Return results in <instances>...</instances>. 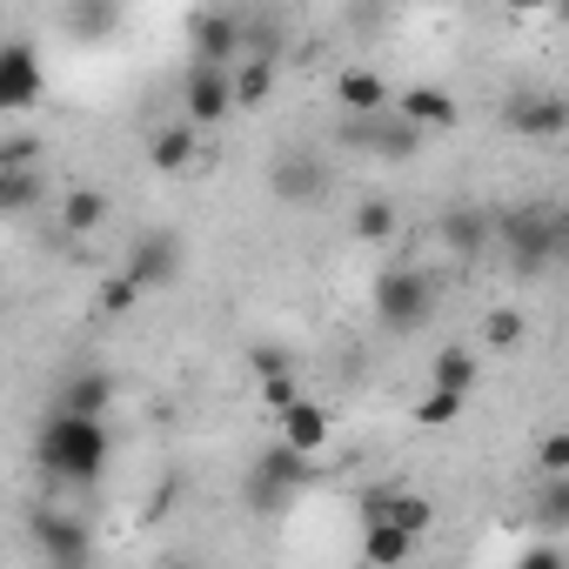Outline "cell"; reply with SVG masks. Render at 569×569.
<instances>
[{
	"label": "cell",
	"mask_w": 569,
	"mask_h": 569,
	"mask_svg": "<svg viewBox=\"0 0 569 569\" xmlns=\"http://www.w3.org/2000/svg\"><path fill=\"white\" fill-rule=\"evenodd\" d=\"M108 462H114L108 416H68V409L41 416V429H34V469L54 489H88V482H101Z\"/></svg>",
	"instance_id": "1"
},
{
	"label": "cell",
	"mask_w": 569,
	"mask_h": 569,
	"mask_svg": "<svg viewBox=\"0 0 569 569\" xmlns=\"http://www.w3.org/2000/svg\"><path fill=\"white\" fill-rule=\"evenodd\" d=\"M496 248L516 268V281H542L569 254V221L556 201H522V208L496 214Z\"/></svg>",
	"instance_id": "2"
},
{
	"label": "cell",
	"mask_w": 569,
	"mask_h": 569,
	"mask_svg": "<svg viewBox=\"0 0 569 569\" xmlns=\"http://www.w3.org/2000/svg\"><path fill=\"white\" fill-rule=\"evenodd\" d=\"M309 462H316V456H302V449H289V442L261 449V456L248 462V476H241L248 516H289V509L302 502V489H309Z\"/></svg>",
	"instance_id": "3"
},
{
	"label": "cell",
	"mask_w": 569,
	"mask_h": 569,
	"mask_svg": "<svg viewBox=\"0 0 569 569\" xmlns=\"http://www.w3.org/2000/svg\"><path fill=\"white\" fill-rule=\"evenodd\" d=\"M429 316H436V281L422 268L402 261V268H389L376 281V322L389 336H416V329H429Z\"/></svg>",
	"instance_id": "4"
},
{
	"label": "cell",
	"mask_w": 569,
	"mask_h": 569,
	"mask_svg": "<svg viewBox=\"0 0 569 569\" xmlns=\"http://www.w3.org/2000/svg\"><path fill=\"white\" fill-rule=\"evenodd\" d=\"M181 234L174 228H141L134 234V248H128V261H121V274L134 281L141 296H161V289H174L181 281Z\"/></svg>",
	"instance_id": "5"
},
{
	"label": "cell",
	"mask_w": 569,
	"mask_h": 569,
	"mask_svg": "<svg viewBox=\"0 0 569 569\" xmlns=\"http://www.w3.org/2000/svg\"><path fill=\"white\" fill-rule=\"evenodd\" d=\"M502 121L516 128V141H536V148H556L569 134V101L556 88H516L502 101Z\"/></svg>",
	"instance_id": "6"
},
{
	"label": "cell",
	"mask_w": 569,
	"mask_h": 569,
	"mask_svg": "<svg viewBox=\"0 0 569 569\" xmlns=\"http://www.w3.org/2000/svg\"><path fill=\"white\" fill-rule=\"evenodd\" d=\"M28 536H34V549H41L48 562H61V569H74V562L94 556V529H88V516H74V509H34V516H28Z\"/></svg>",
	"instance_id": "7"
},
{
	"label": "cell",
	"mask_w": 569,
	"mask_h": 569,
	"mask_svg": "<svg viewBox=\"0 0 569 569\" xmlns=\"http://www.w3.org/2000/svg\"><path fill=\"white\" fill-rule=\"evenodd\" d=\"M41 94H48V68L34 41H0V114H34Z\"/></svg>",
	"instance_id": "8"
},
{
	"label": "cell",
	"mask_w": 569,
	"mask_h": 569,
	"mask_svg": "<svg viewBox=\"0 0 569 569\" xmlns=\"http://www.w3.org/2000/svg\"><path fill=\"white\" fill-rule=\"evenodd\" d=\"M181 108H188L194 128H221V121L234 114V81H228V68H214V61H188Z\"/></svg>",
	"instance_id": "9"
},
{
	"label": "cell",
	"mask_w": 569,
	"mask_h": 569,
	"mask_svg": "<svg viewBox=\"0 0 569 569\" xmlns=\"http://www.w3.org/2000/svg\"><path fill=\"white\" fill-rule=\"evenodd\" d=\"M274 194L289 201V208H316L329 194V161L316 148H289V154L274 161Z\"/></svg>",
	"instance_id": "10"
},
{
	"label": "cell",
	"mask_w": 569,
	"mask_h": 569,
	"mask_svg": "<svg viewBox=\"0 0 569 569\" xmlns=\"http://www.w3.org/2000/svg\"><path fill=\"white\" fill-rule=\"evenodd\" d=\"M188 54L228 68V61L241 54V14H228V8H201V14L188 21Z\"/></svg>",
	"instance_id": "11"
},
{
	"label": "cell",
	"mask_w": 569,
	"mask_h": 569,
	"mask_svg": "<svg viewBox=\"0 0 569 569\" xmlns=\"http://www.w3.org/2000/svg\"><path fill=\"white\" fill-rule=\"evenodd\" d=\"M389 108H396L402 121H416L422 134H449V128H462V108H456V94H442V88H402Z\"/></svg>",
	"instance_id": "12"
},
{
	"label": "cell",
	"mask_w": 569,
	"mask_h": 569,
	"mask_svg": "<svg viewBox=\"0 0 569 569\" xmlns=\"http://www.w3.org/2000/svg\"><path fill=\"white\" fill-rule=\"evenodd\" d=\"M48 409H68V416H108V409H114V376H108V369H74Z\"/></svg>",
	"instance_id": "13"
},
{
	"label": "cell",
	"mask_w": 569,
	"mask_h": 569,
	"mask_svg": "<svg viewBox=\"0 0 569 569\" xmlns=\"http://www.w3.org/2000/svg\"><path fill=\"white\" fill-rule=\"evenodd\" d=\"M442 241H449L462 261H476V254L496 248V214H489V208H449V214H442Z\"/></svg>",
	"instance_id": "14"
},
{
	"label": "cell",
	"mask_w": 569,
	"mask_h": 569,
	"mask_svg": "<svg viewBox=\"0 0 569 569\" xmlns=\"http://www.w3.org/2000/svg\"><path fill=\"white\" fill-rule=\"evenodd\" d=\"M281 442L289 449H302V456H322L329 449V409H316V402H281Z\"/></svg>",
	"instance_id": "15"
},
{
	"label": "cell",
	"mask_w": 569,
	"mask_h": 569,
	"mask_svg": "<svg viewBox=\"0 0 569 569\" xmlns=\"http://www.w3.org/2000/svg\"><path fill=\"white\" fill-rule=\"evenodd\" d=\"M194 121H168V128H154V141H148V161L161 168V174H188L194 168Z\"/></svg>",
	"instance_id": "16"
},
{
	"label": "cell",
	"mask_w": 569,
	"mask_h": 569,
	"mask_svg": "<svg viewBox=\"0 0 569 569\" xmlns=\"http://www.w3.org/2000/svg\"><path fill=\"white\" fill-rule=\"evenodd\" d=\"M228 81H234V108H254L274 94V54H234L228 61Z\"/></svg>",
	"instance_id": "17"
},
{
	"label": "cell",
	"mask_w": 569,
	"mask_h": 569,
	"mask_svg": "<svg viewBox=\"0 0 569 569\" xmlns=\"http://www.w3.org/2000/svg\"><path fill=\"white\" fill-rule=\"evenodd\" d=\"M409 549H416V536L402 522H389V516H369L362 522V556L369 562H409Z\"/></svg>",
	"instance_id": "18"
},
{
	"label": "cell",
	"mask_w": 569,
	"mask_h": 569,
	"mask_svg": "<svg viewBox=\"0 0 569 569\" xmlns=\"http://www.w3.org/2000/svg\"><path fill=\"white\" fill-rule=\"evenodd\" d=\"M101 221H108V194H101V188H74V194L61 201V234H68V241L94 234Z\"/></svg>",
	"instance_id": "19"
},
{
	"label": "cell",
	"mask_w": 569,
	"mask_h": 569,
	"mask_svg": "<svg viewBox=\"0 0 569 569\" xmlns=\"http://www.w3.org/2000/svg\"><path fill=\"white\" fill-rule=\"evenodd\" d=\"M41 194H48L41 168H0V214H28L41 208Z\"/></svg>",
	"instance_id": "20"
},
{
	"label": "cell",
	"mask_w": 569,
	"mask_h": 569,
	"mask_svg": "<svg viewBox=\"0 0 569 569\" xmlns=\"http://www.w3.org/2000/svg\"><path fill=\"white\" fill-rule=\"evenodd\" d=\"M349 234H356V241H369V248H382V241L396 234V208H389L382 194H362V201H356V214H349Z\"/></svg>",
	"instance_id": "21"
},
{
	"label": "cell",
	"mask_w": 569,
	"mask_h": 569,
	"mask_svg": "<svg viewBox=\"0 0 569 569\" xmlns=\"http://www.w3.org/2000/svg\"><path fill=\"white\" fill-rule=\"evenodd\" d=\"M336 94H342V108H349V114H369V108H389V81H382V74H369V68H349Z\"/></svg>",
	"instance_id": "22"
},
{
	"label": "cell",
	"mask_w": 569,
	"mask_h": 569,
	"mask_svg": "<svg viewBox=\"0 0 569 569\" xmlns=\"http://www.w3.org/2000/svg\"><path fill=\"white\" fill-rule=\"evenodd\" d=\"M114 21H121V0H74V8H68V28H74L81 41L114 34Z\"/></svg>",
	"instance_id": "23"
},
{
	"label": "cell",
	"mask_w": 569,
	"mask_h": 569,
	"mask_svg": "<svg viewBox=\"0 0 569 569\" xmlns=\"http://www.w3.org/2000/svg\"><path fill=\"white\" fill-rule=\"evenodd\" d=\"M429 382H436V389H462V396H469V389H476V356H469V349H442V356L429 362Z\"/></svg>",
	"instance_id": "24"
},
{
	"label": "cell",
	"mask_w": 569,
	"mask_h": 569,
	"mask_svg": "<svg viewBox=\"0 0 569 569\" xmlns=\"http://www.w3.org/2000/svg\"><path fill=\"white\" fill-rule=\"evenodd\" d=\"M462 402H469L462 389H436V382H429V396L416 402V422H422V429H442V422H456V416H462Z\"/></svg>",
	"instance_id": "25"
},
{
	"label": "cell",
	"mask_w": 569,
	"mask_h": 569,
	"mask_svg": "<svg viewBox=\"0 0 569 569\" xmlns=\"http://www.w3.org/2000/svg\"><path fill=\"white\" fill-rule=\"evenodd\" d=\"M536 522H542V529H569V476H542Z\"/></svg>",
	"instance_id": "26"
},
{
	"label": "cell",
	"mask_w": 569,
	"mask_h": 569,
	"mask_svg": "<svg viewBox=\"0 0 569 569\" xmlns=\"http://www.w3.org/2000/svg\"><path fill=\"white\" fill-rule=\"evenodd\" d=\"M482 342H489V349H522V316H516V309H489Z\"/></svg>",
	"instance_id": "27"
},
{
	"label": "cell",
	"mask_w": 569,
	"mask_h": 569,
	"mask_svg": "<svg viewBox=\"0 0 569 569\" xmlns=\"http://www.w3.org/2000/svg\"><path fill=\"white\" fill-rule=\"evenodd\" d=\"M0 168H41V141L34 134H8L0 141Z\"/></svg>",
	"instance_id": "28"
},
{
	"label": "cell",
	"mask_w": 569,
	"mask_h": 569,
	"mask_svg": "<svg viewBox=\"0 0 569 569\" xmlns=\"http://www.w3.org/2000/svg\"><path fill=\"white\" fill-rule=\"evenodd\" d=\"M134 302H141V289H134V281H128V274H114V281H108V289H101V309H108V316H128Z\"/></svg>",
	"instance_id": "29"
},
{
	"label": "cell",
	"mask_w": 569,
	"mask_h": 569,
	"mask_svg": "<svg viewBox=\"0 0 569 569\" xmlns=\"http://www.w3.org/2000/svg\"><path fill=\"white\" fill-rule=\"evenodd\" d=\"M536 469H542V476H569V436H562V429H556V436L542 442V456H536Z\"/></svg>",
	"instance_id": "30"
},
{
	"label": "cell",
	"mask_w": 569,
	"mask_h": 569,
	"mask_svg": "<svg viewBox=\"0 0 569 569\" xmlns=\"http://www.w3.org/2000/svg\"><path fill=\"white\" fill-rule=\"evenodd\" d=\"M248 369H254V376L289 369V349H281V342H254V349H248Z\"/></svg>",
	"instance_id": "31"
},
{
	"label": "cell",
	"mask_w": 569,
	"mask_h": 569,
	"mask_svg": "<svg viewBox=\"0 0 569 569\" xmlns=\"http://www.w3.org/2000/svg\"><path fill=\"white\" fill-rule=\"evenodd\" d=\"M522 569H562V549H556V542H542V549H529V556H522Z\"/></svg>",
	"instance_id": "32"
},
{
	"label": "cell",
	"mask_w": 569,
	"mask_h": 569,
	"mask_svg": "<svg viewBox=\"0 0 569 569\" xmlns=\"http://www.w3.org/2000/svg\"><path fill=\"white\" fill-rule=\"evenodd\" d=\"M516 8H536V0H516Z\"/></svg>",
	"instance_id": "33"
}]
</instances>
